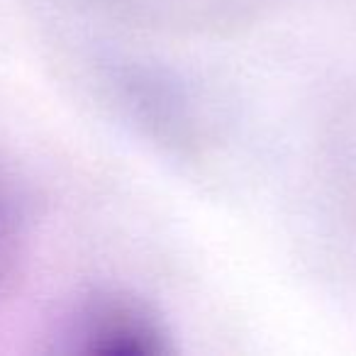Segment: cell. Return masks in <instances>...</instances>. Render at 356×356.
I'll return each instance as SVG.
<instances>
[{"instance_id": "6da1fadb", "label": "cell", "mask_w": 356, "mask_h": 356, "mask_svg": "<svg viewBox=\"0 0 356 356\" xmlns=\"http://www.w3.org/2000/svg\"><path fill=\"white\" fill-rule=\"evenodd\" d=\"M81 346L98 354H156L163 332L156 317L137 302L103 300L86 310L76 327Z\"/></svg>"}, {"instance_id": "7a4b0ae2", "label": "cell", "mask_w": 356, "mask_h": 356, "mask_svg": "<svg viewBox=\"0 0 356 356\" xmlns=\"http://www.w3.org/2000/svg\"><path fill=\"white\" fill-rule=\"evenodd\" d=\"M13 252H15V218H13L10 200L0 191V278L10 268Z\"/></svg>"}]
</instances>
